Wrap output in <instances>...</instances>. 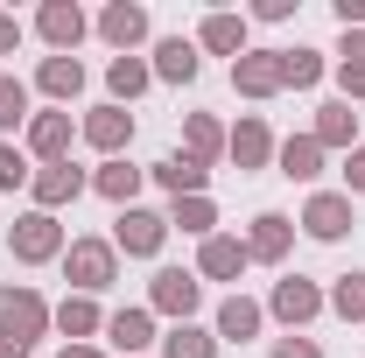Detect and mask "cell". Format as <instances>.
<instances>
[{"instance_id":"1","label":"cell","mask_w":365,"mask_h":358,"mask_svg":"<svg viewBox=\"0 0 365 358\" xmlns=\"http://www.w3.org/2000/svg\"><path fill=\"white\" fill-rule=\"evenodd\" d=\"M49 302L36 288H0V358H29L36 352V337L49 330Z\"/></svg>"},{"instance_id":"2","label":"cell","mask_w":365,"mask_h":358,"mask_svg":"<svg viewBox=\"0 0 365 358\" xmlns=\"http://www.w3.org/2000/svg\"><path fill=\"white\" fill-rule=\"evenodd\" d=\"M63 274H71L78 295L113 288V281H120V253H113V239H71V246H63Z\"/></svg>"},{"instance_id":"3","label":"cell","mask_w":365,"mask_h":358,"mask_svg":"<svg viewBox=\"0 0 365 358\" xmlns=\"http://www.w3.org/2000/svg\"><path fill=\"white\" fill-rule=\"evenodd\" d=\"M7 253H14L21 267H43V260H63V225L49 218V211H21V218L7 225Z\"/></svg>"},{"instance_id":"4","label":"cell","mask_w":365,"mask_h":358,"mask_svg":"<svg viewBox=\"0 0 365 358\" xmlns=\"http://www.w3.org/2000/svg\"><path fill=\"white\" fill-rule=\"evenodd\" d=\"M197 302H204V281H197L190 267H155V281H148V310H155V316L190 323V316H197Z\"/></svg>"},{"instance_id":"5","label":"cell","mask_w":365,"mask_h":358,"mask_svg":"<svg viewBox=\"0 0 365 358\" xmlns=\"http://www.w3.org/2000/svg\"><path fill=\"white\" fill-rule=\"evenodd\" d=\"M162 239H169V218L162 211H140V204H127L120 225H113V253H127V260H155Z\"/></svg>"},{"instance_id":"6","label":"cell","mask_w":365,"mask_h":358,"mask_svg":"<svg viewBox=\"0 0 365 358\" xmlns=\"http://www.w3.org/2000/svg\"><path fill=\"white\" fill-rule=\"evenodd\" d=\"M267 316H281L288 330H302V323H317V316H323V288L309 281V274H281L274 295H267Z\"/></svg>"},{"instance_id":"7","label":"cell","mask_w":365,"mask_h":358,"mask_svg":"<svg viewBox=\"0 0 365 358\" xmlns=\"http://www.w3.org/2000/svg\"><path fill=\"white\" fill-rule=\"evenodd\" d=\"M302 232L323 239V246H337V239L351 232V190H317V197L302 204Z\"/></svg>"},{"instance_id":"8","label":"cell","mask_w":365,"mask_h":358,"mask_svg":"<svg viewBox=\"0 0 365 358\" xmlns=\"http://www.w3.org/2000/svg\"><path fill=\"white\" fill-rule=\"evenodd\" d=\"M232 91H239V98H274V91H288L281 85V49H246V56L232 63Z\"/></svg>"},{"instance_id":"9","label":"cell","mask_w":365,"mask_h":358,"mask_svg":"<svg viewBox=\"0 0 365 358\" xmlns=\"http://www.w3.org/2000/svg\"><path fill=\"white\" fill-rule=\"evenodd\" d=\"M78 134H85L91 148L106 155V162H120V148L134 140V113H127V106H91V113H85V127H78Z\"/></svg>"},{"instance_id":"10","label":"cell","mask_w":365,"mask_h":358,"mask_svg":"<svg viewBox=\"0 0 365 358\" xmlns=\"http://www.w3.org/2000/svg\"><path fill=\"white\" fill-rule=\"evenodd\" d=\"M36 29H43V43L56 49V56H71V49L85 43V7H78V0H43V14H36Z\"/></svg>"},{"instance_id":"11","label":"cell","mask_w":365,"mask_h":358,"mask_svg":"<svg viewBox=\"0 0 365 358\" xmlns=\"http://www.w3.org/2000/svg\"><path fill=\"white\" fill-rule=\"evenodd\" d=\"M98 36L120 49V56H134V49L148 43V7H140V0H113V7L98 14Z\"/></svg>"},{"instance_id":"12","label":"cell","mask_w":365,"mask_h":358,"mask_svg":"<svg viewBox=\"0 0 365 358\" xmlns=\"http://www.w3.org/2000/svg\"><path fill=\"white\" fill-rule=\"evenodd\" d=\"M78 190H85V169H71V162H49V169L29 176V197H36V211H49V218H56Z\"/></svg>"},{"instance_id":"13","label":"cell","mask_w":365,"mask_h":358,"mask_svg":"<svg viewBox=\"0 0 365 358\" xmlns=\"http://www.w3.org/2000/svg\"><path fill=\"white\" fill-rule=\"evenodd\" d=\"M225 155L239 162V169H267V162H274V134H267V120H260V113H246V120L225 134Z\"/></svg>"},{"instance_id":"14","label":"cell","mask_w":365,"mask_h":358,"mask_svg":"<svg viewBox=\"0 0 365 358\" xmlns=\"http://www.w3.org/2000/svg\"><path fill=\"white\" fill-rule=\"evenodd\" d=\"M71 113H29V155H43V169L49 162H71Z\"/></svg>"},{"instance_id":"15","label":"cell","mask_w":365,"mask_h":358,"mask_svg":"<svg viewBox=\"0 0 365 358\" xmlns=\"http://www.w3.org/2000/svg\"><path fill=\"white\" fill-rule=\"evenodd\" d=\"M288 246H295V218H281V211H260L253 232H246V260H288Z\"/></svg>"},{"instance_id":"16","label":"cell","mask_w":365,"mask_h":358,"mask_svg":"<svg viewBox=\"0 0 365 358\" xmlns=\"http://www.w3.org/2000/svg\"><path fill=\"white\" fill-rule=\"evenodd\" d=\"M197 71H204V56H197L190 36H162L155 43V78L162 85H197Z\"/></svg>"},{"instance_id":"17","label":"cell","mask_w":365,"mask_h":358,"mask_svg":"<svg viewBox=\"0 0 365 358\" xmlns=\"http://www.w3.org/2000/svg\"><path fill=\"white\" fill-rule=\"evenodd\" d=\"M197 274H204V281H239V274H246V239L211 232V239H204V253H197Z\"/></svg>"},{"instance_id":"18","label":"cell","mask_w":365,"mask_h":358,"mask_svg":"<svg viewBox=\"0 0 365 358\" xmlns=\"http://www.w3.org/2000/svg\"><path fill=\"white\" fill-rule=\"evenodd\" d=\"M197 43L211 49V56H246V14H232V7H218V14H204V29H197Z\"/></svg>"},{"instance_id":"19","label":"cell","mask_w":365,"mask_h":358,"mask_svg":"<svg viewBox=\"0 0 365 358\" xmlns=\"http://www.w3.org/2000/svg\"><path fill=\"white\" fill-rule=\"evenodd\" d=\"M56 330H63V344H91L98 330H106V316H98V302L91 295H63L56 302V316H49Z\"/></svg>"},{"instance_id":"20","label":"cell","mask_w":365,"mask_h":358,"mask_svg":"<svg viewBox=\"0 0 365 358\" xmlns=\"http://www.w3.org/2000/svg\"><path fill=\"white\" fill-rule=\"evenodd\" d=\"M309 134H317V148H344V155H351V148H359V113H351L344 98H330V106H317V127H309Z\"/></svg>"},{"instance_id":"21","label":"cell","mask_w":365,"mask_h":358,"mask_svg":"<svg viewBox=\"0 0 365 358\" xmlns=\"http://www.w3.org/2000/svg\"><path fill=\"white\" fill-rule=\"evenodd\" d=\"M260 323H267V310H260L253 295H225V302H218V337H232V344L260 337Z\"/></svg>"},{"instance_id":"22","label":"cell","mask_w":365,"mask_h":358,"mask_svg":"<svg viewBox=\"0 0 365 358\" xmlns=\"http://www.w3.org/2000/svg\"><path fill=\"white\" fill-rule=\"evenodd\" d=\"M106 337H113L127 358L148 352V344H155V310H113V316H106Z\"/></svg>"},{"instance_id":"23","label":"cell","mask_w":365,"mask_h":358,"mask_svg":"<svg viewBox=\"0 0 365 358\" xmlns=\"http://www.w3.org/2000/svg\"><path fill=\"white\" fill-rule=\"evenodd\" d=\"M148 176L162 183L169 197H204V183H211V169H204V162H190V155H169V162H155Z\"/></svg>"},{"instance_id":"24","label":"cell","mask_w":365,"mask_h":358,"mask_svg":"<svg viewBox=\"0 0 365 358\" xmlns=\"http://www.w3.org/2000/svg\"><path fill=\"white\" fill-rule=\"evenodd\" d=\"M182 155H190V162H204V169H211V162H218V155H225V127H218V120H211V113H190V120H182Z\"/></svg>"},{"instance_id":"25","label":"cell","mask_w":365,"mask_h":358,"mask_svg":"<svg viewBox=\"0 0 365 358\" xmlns=\"http://www.w3.org/2000/svg\"><path fill=\"white\" fill-rule=\"evenodd\" d=\"M274 162H281V176H288V183H309V176H323V148H317V134L281 140V148H274Z\"/></svg>"},{"instance_id":"26","label":"cell","mask_w":365,"mask_h":358,"mask_svg":"<svg viewBox=\"0 0 365 358\" xmlns=\"http://www.w3.org/2000/svg\"><path fill=\"white\" fill-rule=\"evenodd\" d=\"M36 85H43L49 98H63V106H71V98L85 91V63H78V56H43V71H36Z\"/></svg>"},{"instance_id":"27","label":"cell","mask_w":365,"mask_h":358,"mask_svg":"<svg viewBox=\"0 0 365 358\" xmlns=\"http://www.w3.org/2000/svg\"><path fill=\"white\" fill-rule=\"evenodd\" d=\"M140 176H148V169H134V162H106V169L91 176V190H98L106 204H120V211H127V204L140 197Z\"/></svg>"},{"instance_id":"28","label":"cell","mask_w":365,"mask_h":358,"mask_svg":"<svg viewBox=\"0 0 365 358\" xmlns=\"http://www.w3.org/2000/svg\"><path fill=\"white\" fill-rule=\"evenodd\" d=\"M106 85H113V106H127V98H140V91L155 85V63H140V56H113Z\"/></svg>"},{"instance_id":"29","label":"cell","mask_w":365,"mask_h":358,"mask_svg":"<svg viewBox=\"0 0 365 358\" xmlns=\"http://www.w3.org/2000/svg\"><path fill=\"white\" fill-rule=\"evenodd\" d=\"M162 358H218V330H204V323H176V330L162 337Z\"/></svg>"},{"instance_id":"30","label":"cell","mask_w":365,"mask_h":358,"mask_svg":"<svg viewBox=\"0 0 365 358\" xmlns=\"http://www.w3.org/2000/svg\"><path fill=\"white\" fill-rule=\"evenodd\" d=\"M323 302H330V310L344 316V323H365V274H337Z\"/></svg>"},{"instance_id":"31","label":"cell","mask_w":365,"mask_h":358,"mask_svg":"<svg viewBox=\"0 0 365 358\" xmlns=\"http://www.w3.org/2000/svg\"><path fill=\"white\" fill-rule=\"evenodd\" d=\"M317 78H323V49H281V85L309 91Z\"/></svg>"},{"instance_id":"32","label":"cell","mask_w":365,"mask_h":358,"mask_svg":"<svg viewBox=\"0 0 365 358\" xmlns=\"http://www.w3.org/2000/svg\"><path fill=\"white\" fill-rule=\"evenodd\" d=\"M169 225L197 232V239H211V232H218V204H211V197H176V218H169Z\"/></svg>"},{"instance_id":"33","label":"cell","mask_w":365,"mask_h":358,"mask_svg":"<svg viewBox=\"0 0 365 358\" xmlns=\"http://www.w3.org/2000/svg\"><path fill=\"white\" fill-rule=\"evenodd\" d=\"M21 120H29V85L0 71V134H7V127H21Z\"/></svg>"},{"instance_id":"34","label":"cell","mask_w":365,"mask_h":358,"mask_svg":"<svg viewBox=\"0 0 365 358\" xmlns=\"http://www.w3.org/2000/svg\"><path fill=\"white\" fill-rule=\"evenodd\" d=\"M29 176H36V169H29V155L0 140V190H21V183H29Z\"/></svg>"},{"instance_id":"35","label":"cell","mask_w":365,"mask_h":358,"mask_svg":"<svg viewBox=\"0 0 365 358\" xmlns=\"http://www.w3.org/2000/svg\"><path fill=\"white\" fill-rule=\"evenodd\" d=\"M274 358H323V344L302 337V330H288V337H274Z\"/></svg>"},{"instance_id":"36","label":"cell","mask_w":365,"mask_h":358,"mask_svg":"<svg viewBox=\"0 0 365 358\" xmlns=\"http://www.w3.org/2000/svg\"><path fill=\"white\" fill-rule=\"evenodd\" d=\"M337 91H344V106L365 98V63H337Z\"/></svg>"},{"instance_id":"37","label":"cell","mask_w":365,"mask_h":358,"mask_svg":"<svg viewBox=\"0 0 365 358\" xmlns=\"http://www.w3.org/2000/svg\"><path fill=\"white\" fill-rule=\"evenodd\" d=\"M295 14V0H253V21H288Z\"/></svg>"},{"instance_id":"38","label":"cell","mask_w":365,"mask_h":358,"mask_svg":"<svg viewBox=\"0 0 365 358\" xmlns=\"http://www.w3.org/2000/svg\"><path fill=\"white\" fill-rule=\"evenodd\" d=\"M344 63H365V29H344V43H337Z\"/></svg>"},{"instance_id":"39","label":"cell","mask_w":365,"mask_h":358,"mask_svg":"<svg viewBox=\"0 0 365 358\" xmlns=\"http://www.w3.org/2000/svg\"><path fill=\"white\" fill-rule=\"evenodd\" d=\"M344 183L365 197V148H351V155H344Z\"/></svg>"},{"instance_id":"40","label":"cell","mask_w":365,"mask_h":358,"mask_svg":"<svg viewBox=\"0 0 365 358\" xmlns=\"http://www.w3.org/2000/svg\"><path fill=\"white\" fill-rule=\"evenodd\" d=\"M14 49H21V21H14V14H0V56H14Z\"/></svg>"},{"instance_id":"41","label":"cell","mask_w":365,"mask_h":358,"mask_svg":"<svg viewBox=\"0 0 365 358\" xmlns=\"http://www.w3.org/2000/svg\"><path fill=\"white\" fill-rule=\"evenodd\" d=\"M337 21L344 29H365V0H337Z\"/></svg>"},{"instance_id":"42","label":"cell","mask_w":365,"mask_h":358,"mask_svg":"<svg viewBox=\"0 0 365 358\" xmlns=\"http://www.w3.org/2000/svg\"><path fill=\"white\" fill-rule=\"evenodd\" d=\"M56 358H106V352H98V344H63Z\"/></svg>"}]
</instances>
